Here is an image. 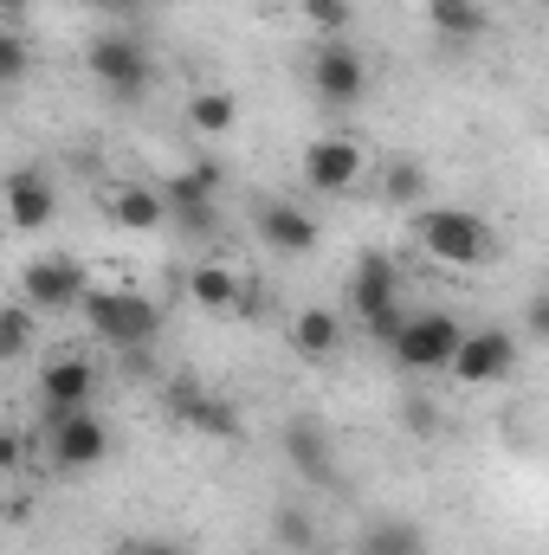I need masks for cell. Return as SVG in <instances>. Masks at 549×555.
<instances>
[{
    "label": "cell",
    "mask_w": 549,
    "mask_h": 555,
    "mask_svg": "<svg viewBox=\"0 0 549 555\" xmlns=\"http://www.w3.org/2000/svg\"><path fill=\"white\" fill-rule=\"evenodd\" d=\"M46 452H52V465L59 472H91V465H104V452H111V426L91 414V408H72V414H46Z\"/></svg>",
    "instance_id": "obj_6"
},
{
    "label": "cell",
    "mask_w": 549,
    "mask_h": 555,
    "mask_svg": "<svg viewBox=\"0 0 549 555\" xmlns=\"http://www.w3.org/2000/svg\"><path fill=\"white\" fill-rule=\"evenodd\" d=\"M168 414L181 420L188 433H201V439H240V414L220 395H207L201 382H175L168 388Z\"/></svg>",
    "instance_id": "obj_12"
},
{
    "label": "cell",
    "mask_w": 549,
    "mask_h": 555,
    "mask_svg": "<svg viewBox=\"0 0 549 555\" xmlns=\"http://www.w3.org/2000/svg\"><path fill=\"white\" fill-rule=\"evenodd\" d=\"M137 555H181L175 543H137Z\"/></svg>",
    "instance_id": "obj_32"
},
{
    "label": "cell",
    "mask_w": 549,
    "mask_h": 555,
    "mask_svg": "<svg viewBox=\"0 0 549 555\" xmlns=\"http://www.w3.org/2000/svg\"><path fill=\"white\" fill-rule=\"evenodd\" d=\"M349 304H356V317H362V330H369L375 343H388V336L408 323V310H401V272H395L388 253H362L356 284H349Z\"/></svg>",
    "instance_id": "obj_5"
},
{
    "label": "cell",
    "mask_w": 549,
    "mask_h": 555,
    "mask_svg": "<svg viewBox=\"0 0 549 555\" xmlns=\"http://www.w3.org/2000/svg\"><path fill=\"white\" fill-rule=\"evenodd\" d=\"M382 194H388V207H413L420 194H426V168L420 162H388V175H382Z\"/></svg>",
    "instance_id": "obj_24"
},
{
    "label": "cell",
    "mask_w": 549,
    "mask_h": 555,
    "mask_svg": "<svg viewBox=\"0 0 549 555\" xmlns=\"http://www.w3.org/2000/svg\"><path fill=\"white\" fill-rule=\"evenodd\" d=\"M78 310H85V323H91L104 343H117V349H142V343L162 336V304L142 297V291H85Z\"/></svg>",
    "instance_id": "obj_3"
},
{
    "label": "cell",
    "mask_w": 549,
    "mask_h": 555,
    "mask_svg": "<svg viewBox=\"0 0 549 555\" xmlns=\"http://www.w3.org/2000/svg\"><path fill=\"white\" fill-rule=\"evenodd\" d=\"M188 297H194L201 310H214V317H220V310H246V317L259 310V297L246 291V278L233 272V266H220V259H207V266L188 272Z\"/></svg>",
    "instance_id": "obj_15"
},
{
    "label": "cell",
    "mask_w": 549,
    "mask_h": 555,
    "mask_svg": "<svg viewBox=\"0 0 549 555\" xmlns=\"http://www.w3.org/2000/svg\"><path fill=\"white\" fill-rule=\"evenodd\" d=\"M91 284H85V266L78 259H65V253H46V259H33L26 272H20V304L39 317V310H78V297H85Z\"/></svg>",
    "instance_id": "obj_7"
},
{
    "label": "cell",
    "mask_w": 549,
    "mask_h": 555,
    "mask_svg": "<svg viewBox=\"0 0 549 555\" xmlns=\"http://www.w3.org/2000/svg\"><path fill=\"white\" fill-rule=\"evenodd\" d=\"M297 175H304L310 194H349V188L362 181V149H356L349 137H317L310 149H304Z\"/></svg>",
    "instance_id": "obj_11"
},
{
    "label": "cell",
    "mask_w": 549,
    "mask_h": 555,
    "mask_svg": "<svg viewBox=\"0 0 549 555\" xmlns=\"http://www.w3.org/2000/svg\"><path fill=\"white\" fill-rule=\"evenodd\" d=\"M304 20L317 39H343L349 20H356V0H304Z\"/></svg>",
    "instance_id": "obj_25"
},
{
    "label": "cell",
    "mask_w": 549,
    "mask_h": 555,
    "mask_svg": "<svg viewBox=\"0 0 549 555\" xmlns=\"http://www.w3.org/2000/svg\"><path fill=\"white\" fill-rule=\"evenodd\" d=\"M181 117H188V130H194V137H227V130L240 124V98H233V91H220V85H207V91H194V98H188V111H181Z\"/></svg>",
    "instance_id": "obj_20"
},
{
    "label": "cell",
    "mask_w": 549,
    "mask_h": 555,
    "mask_svg": "<svg viewBox=\"0 0 549 555\" xmlns=\"http://www.w3.org/2000/svg\"><path fill=\"white\" fill-rule=\"evenodd\" d=\"M362 555H426V537H420V524H408V517L369 524L362 530Z\"/></svg>",
    "instance_id": "obj_22"
},
{
    "label": "cell",
    "mask_w": 549,
    "mask_h": 555,
    "mask_svg": "<svg viewBox=\"0 0 549 555\" xmlns=\"http://www.w3.org/2000/svg\"><path fill=\"white\" fill-rule=\"evenodd\" d=\"M162 201H168V220H175L181 233H194V240H214V233H220V207H214V194H201L188 175H175V181L162 188Z\"/></svg>",
    "instance_id": "obj_17"
},
{
    "label": "cell",
    "mask_w": 549,
    "mask_h": 555,
    "mask_svg": "<svg viewBox=\"0 0 549 555\" xmlns=\"http://www.w3.org/2000/svg\"><path fill=\"white\" fill-rule=\"evenodd\" d=\"M413 240L426 246L433 266H452V272H472V266L491 259V227L472 207H426L413 220Z\"/></svg>",
    "instance_id": "obj_1"
},
{
    "label": "cell",
    "mask_w": 549,
    "mask_h": 555,
    "mask_svg": "<svg viewBox=\"0 0 549 555\" xmlns=\"http://www.w3.org/2000/svg\"><path fill=\"white\" fill-rule=\"evenodd\" d=\"M91 7H98V13H104V20H124V13H137L142 0H91Z\"/></svg>",
    "instance_id": "obj_31"
},
{
    "label": "cell",
    "mask_w": 549,
    "mask_h": 555,
    "mask_svg": "<svg viewBox=\"0 0 549 555\" xmlns=\"http://www.w3.org/2000/svg\"><path fill=\"white\" fill-rule=\"evenodd\" d=\"M253 227H259V240H266L272 253H310V246H317V220H310L304 207H291V201H266V207L253 214Z\"/></svg>",
    "instance_id": "obj_16"
},
{
    "label": "cell",
    "mask_w": 549,
    "mask_h": 555,
    "mask_svg": "<svg viewBox=\"0 0 549 555\" xmlns=\"http://www.w3.org/2000/svg\"><path fill=\"white\" fill-rule=\"evenodd\" d=\"M111 214H117V227H130V233H162V227H168L162 188H142V181H124V188L111 194Z\"/></svg>",
    "instance_id": "obj_19"
},
{
    "label": "cell",
    "mask_w": 549,
    "mask_h": 555,
    "mask_svg": "<svg viewBox=\"0 0 549 555\" xmlns=\"http://www.w3.org/2000/svg\"><path fill=\"white\" fill-rule=\"evenodd\" d=\"M13 13H26V0H0V20H13Z\"/></svg>",
    "instance_id": "obj_33"
},
{
    "label": "cell",
    "mask_w": 549,
    "mask_h": 555,
    "mask_svg": "<svg viewBox=\"0 0 549 555\" xmlns=\"http://www.w3.org/2000/svg\"><path fill=\"white\" fill-rule=\"evenodd\" d=\"M524 336H531V343H544L549 336V297H531V310H524Z\"/></svg>",
    "instance_id": "obj_28"
},
{
    "label": "cell",
    "mask_w": 549,
    "mask_h": 555,
    "mask_svg": "<svg viewBox=\"0 0 549 555\" xmlns=\"http://www.w3.org/2000/svg\"><path fill=\"white\" fill-rule=\"evenodd\" d=\"M426 20H433V33L452 39V46H465V39H478V33L491 26L485 0H426Z\"/></svg>",
    "instance_id": "obj_21"
},
{
    "label": "cell",
    "mask_w": 549,
    "mask_h": 555,
    "mask_svg": "<svg viewBox=\"0 0 549 555\" xmlns=\"http://www.w3.org/2000/svg\"><path fill=\"white\" fill-rule=\"evenodd\" d=\"M408 426L420 433V439H433V433H439V414H433L426 401H408Z\"/></svg>",
    "instance_id": "obj_29"
},
{
    "label": "cell",
    "mask_w": 549,
    "mask_h": 555,
    "mask_svg": "<svg viewBox=\"0 0 549 555\" xmlns=\"http://www.w3.org/2000/svg\"><path fill=\"white\" fill-rule=\"evenodd\" d=\"M278 530L291 537V550H304V543H310V517H297V511H284V517H278Z\"/></svg>",
    "instance_id": "obj_30"
},
{
    "label": "cell",
    "mask_w": 549,
    "mask_h": 555,
    "mask_svg": "<svg viewBox=\"0 0 549 555\" xmlns=\"http://www.w3.org/2000/svg\"><path fill=\"white\" fill-rule=\"evenodd\" d=\"M278 446H284V465H291L304 485H330V478H336V452H330V433H323L317 420H291Z\"/></svg>",
    "instance_id": "obj_14"
},
{
    "label": "cell",
    "mask_w": 549,
    "mask_h": 555,
    "mask_svg": "<svg viewBox=\"0 0 549 555\" xmlns=\"http://www.w3.org/2000/svg\"><path fill=\"white\" fill-rule=\"evenodd\" d=\"M20 78H33V46L7 26V33H0V91H7V85H20Z\"/></svg>",
    "instance_id": "obj_26"
},
{
    "label": "cell",
    "mask_w": 549,
    "mask_h": 555,
    "mask_svg": "<svg viewBox=\"0 0 549 555\" xmlns=\"http://www.w3.org/2000/svg\"><path fill=\"white\" fill-rule=\"evenodd\" d=\"M310 91H317L330 111L362 104V91H369V59H362L356 46H343V39H323V52L310 59Z\"/></svg>",
    "instance_id": "obj_8"
},
{
    "label": "cell",
    "mask_w": 549,
    "mask_h": 555,
    "mask_svg": "<svg viewBox=\"0 0 549 555\" xmlns=\"http://www.w3.org/2000/svg\"><path fill=\"white\" fill-rule=\"evenodd\" d=\"M0 33H7V20H0Z\"/></svg>",
    "instance_id": "obj_34"
},
{
    "label": "cell",
    "mask_w": 549,
    "mask_h": 555,
    "mask_svg": "<svg viewBox=\"0 0 549 555\" xmlns=\"http://www.w3.org/2000/svg\"><path fill=\"white\" fill-rule=\"evenodd\" d=\"M336 349H343V317H336V310L310 304V310L291 317V356H304V362H330Z\"/></svg>",
    "instance_id": "obj_18"
},
{
    "label": "cell",
    "mask_w": 549,
    "mask_h": 555,
    "mask_svg": "<svg viewBox=\"0 0 549 555\" xmlns=\"http://www.w3.org/2000/svg\"><path fill=\"white\" fill-rule=\"evenodd\" d=\"M26 446H33V439H26L20 426H0V472H20V465H26Z\"/></svg>",
    "instance_id": "obj_27"
},
{
    "label": "cell",
    "mask_w": 549,
    "mask_h": 555,
    "mask_svg": "<svg viewBox=\"0 0 549 555\" xmlns=\"http://www.w3.org/2000/svg\"><path fill=\"white\" fill-rule=\"evenodd\" d=\"M459 336H465L459 317H446V310H420V317H408V323L388 336V356H395L401 375H446Z\"/></svg>",
    "instance_id": "obj_4"
},
{
    "label": "cell",
    "mask_w": 549,
    "mask_h": 555,
    "mask_svg": "<svg viewBox=\"0 0 549 555\" xmlns=\"http://www.w3.org/2000/svg\"><path fill=\"white\" fill-rule=\"evenodd\" d=\"M91 395H98V369L72 349V356H52L46 369H39V401H46V414H72V408H91Z\"/></svg>",
    "instance_id": "obj_13"
},
{
    "label": "cell",
    "mask_w": 549,
    "mask_h": 555,
    "mask_svg": "<svg viewBox=\"0 0 549 555\" xmlns=\"http://www.w3.org/2000/svg\"><path fill=\"white\" fill-rule=\"evenodd\" d=\"M511 362H518L511 330H465L459 349H452V362H446V375H452L459 388H485V382L511 375Z\"/></svg>",
    "instance_id": "obj_10"
},
{
    "label": "cell",
    "mask_w": 549,
    "mask_h": 555,
    "mask_svg": "<svg viewBox=\"0 0 549 555\" xmlns=\"http://www.w3.org/2000/svg\"><path fill=\"white\" fill-rule=\"evenodd\" d=\"M85 72H91V78H98V91H111L117 104H137L142 91L155 85V59H149V46H142L130 26L98 33V39H91V52H85Z\"/></svg>",
    "instance_id": "obj_2"
},
{
    "label": "cell",
    "mask_w": 549,
    "mask_h": 555,
    "mask_svg": "<svg viewBox=\"0 0 549 555\" xmlns=\"http://www.w3.org/2000/svg\"><path fill=\"white\" fill-rule=\"evenodd\" d=\"M52 214H59V188L46 168H13L0 181V220L13 233H39V227H52Z\"/></svg>",
    "instance_id": "obj_9"
},
{
    "label": "cell",
    "mask_w": 549,
    "mask_h": 555,
    "mask_svg": "<svg viewBox=\"0 0 549 555\" xmlns=\"http://www.w3.org/2000/svg\"><path fill=\"white\" fill-rule=\"evenodd\" d=\"M33 310L26 304H0V362H20L26 349H33Z\"/></svg>",
    "instance_id": "obj_23"
}]
</instances>
